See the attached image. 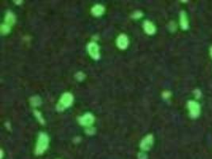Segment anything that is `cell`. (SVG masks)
<instances>
[{"mask_svg":"<svg viewBox=\"0 0 212 159\" xmlns=\"http://www.w3.org/2000/svg\"><path fill=\"white\" fill-rule=\"evenodd\" d=\"M41 99L38 96H34L30 99V103L33 107H37L41 104Z\"/></svg>","mask_w":212,"mask_h":159,"instance_id":"cell-12","label":"cell"},{"mask_svg":"<svg viewBox=\"0 0 212 159\" xmlns=\"http://www.w3.org/2000/svg\"><path fill=\"white\" fill-rule=\"evenodd\" d=\"M14 3H16V4H21L22 2V1H19V2L18 1H14Z\"/></svg>","mask_w":212,"mask_h":159,"instance_id":"cell-20","label":"cell"},{"mask_svg":"<svg viewBox=\"0 0 212 159\" xmlns=\"http://www.w3.org/2000/svg\"><path fill=\"white\" fill-rule=\"evenodd\" d=\"M116 43H117V46L120 49H126L129 45V39L126 34H120L117 38Z\"/></svg>","mask_w":212,"mask_h":159,"instance_id":"cell-7","label":"cell"},{"mask_svg":"<svg viewBox=\"0 0 212 159\" xmlns=\"http://www.w3.org/2000/svg\"><path fill=\"white\" fill-rule=\"evenodd\" d=\"M34 115H36V117H37V119H38V121H39V122H41V123H42V124H44V123H45V120H44V119H43L42 115H41V114L40 113L39 111H34Z\"/></svg>","mask_w":212,"mask_h":159,"instance_id":"cell-14","label":"cell"},{"mask_svg":"<svg viewBox=\"0 0 212 159\" xmlns=\"http://www.w3.org/2000/svg\"><path fill=\"white\" fill-rule=\"evenodd\" d=\"M94 121H95V117L91 113H86L83 116L79 117L78 119L79 124L84 127H91L93 124Z\"/></svg>","mask_w":212,"mask_h":159,"instance_id":"cell-5","label":"cell"},{"mask_svg":"<svg viewBox=\"0 0 212 159\" xmlns=\"http://www.w3.org/2000/svg\"><path fill=\"white\" fill-rule=\"evenodd\" d=\"M76 77H77V79H78L79 80H82L84 77V74H83L82 72H78V73L77 74Z\"/></svg>","mask_w":212,"mask_h":159,"instance_id":"cell-17","label":"cell"},{"mask_svg":"<svg viewBox=\"0 0 212 159\" xmlns=\"http://www.w3.org/2000/svg\"><path fill=\"white\" fill-rule=\"evenodd\" d=\"M105 11L104 6L100 5V4H96L91 8V14H93L95 17H99L101 16Z\"/></svg>","mask_w":212,"mask_h":159,"instance_id":"cell-11","label":"cell"},{"mask_svg":"<svg viewBox=\"0 0 212 159\" xmlns=\"http://www.w3.org/2000/svg\"><path fill=\"white\" fill-rule=\"evenodd\" d=\"M49 143V139L48 136L45 133H40L37 139V144L35 147V153L37 155L42 154L45 152L48 146Z\"/></svg>","mask_w":212,"mask_h":159,"instance_id":"cell-1","label":"cell"},{"mask_svg":"<svg viewBox=\"0 0 212 159\" xmlns=\"http://www.w3.org/2000/svg\"><path fill=\"white\" fill-rule=\"evenodd\" d=\"M10 31H11V27H9L4 24L1 26V32L3 34H7Z\"/></svg>","mask_w":212,"mask_h":159,"instance_id":"cell-13","label":"cell"},{"mask_svg":"<svg viewBox=\"0 0 212 159\" xmlns=\"http://www.w3.org/2000/svg\"><path fill=\"white\" fill-rule=\"evenodd\" d=\"M73 100V96L70 92H65L60 98L57 104V109L59 111H64L72 104Z\"/></svg>","mask_w":212,"mask_h":159,"instance_id":"cell-2","label":"cell"},{"mask_svg":"<svg viewBox=\"0 0 212 159\" xmlns=\"http://www.w3.org/2000/svg\"><path fill=\"white\" fill-rule=\"evenodd\" d=\"M180 25L184 30H187L189 26L188 18H187V14L184 11H181L180 14Z\"/></svg>","mask_w":212,"mask_h":159,"instance_id":"cell-8","label":"cell"},{"mask_svg":"<svg viewBox=\"0 0 212 159\" xmlns=\"http://www.w3.org/2000/svg\"><path fill=\"white\" fill-rule=\"evenodd\" d=\"M15 23V16L14 14L11 11H8L6 14L5 16V19H4V25L9 26V27H11Z\"/></svg>","mask_w":212,"mask_h":159,"instance_id":"cell-10","label":"cell"},{"mask_svg":"<svg viewBox=\"0 0 212 159\" xmlns=\"http://www.w3.org/2000/svg\"><path fill=\"white\" fill-rule=\"evenodd\" d=\"M187 108L189 110L190 116L193 119L197 118L200 115V106L197 102L190 100L187 103Z\"/></svg>","mask_w":212,"mask_h":159,"instance_id":"cell-3","label":"cell"},{"mask_svg":"<svg viewBox=\"0 0 212 159\" xmlns=\"http://www.w3.org/2000/svg\"><path fill=\"white\" fill-rule=\"evenodd\" d=\"M171 96V93H170L169 91H164L163 92V97L165 98V99H168Z\"/></svg>","mask_w":212,"mask_h":159,"instance_id":"cell-18","label":"cell"},{"mask_svg":"<svg viewBox=\"0 0 212 159\" xmlns=\"http://www.w3.org/2000/svg\"><path fill=\"white\" fill-rule=\"evenodd\" d=\"M210 55H211V57L212 58V46L210 49Z\"/></svg>","mask_w":212,"mask_h":159,"instance_id":"cell-19","label":"cell"},{"mask_svg":"<svg viewBox=\"0 0 212 159\" xmlns=\"http://www.w3.org/2000/svg\"><path fill=\"white\" fill-rule=\"evenodd\" d=\"M88 52L91 57H92L94 60H99L100 57V53H99V47L95 42H91L87 46Z\"/></svg>","mask_w":212,"mask_h":159,"instance_id":"cell-4","label":"cell"},{"mask_svg":"<svg viewBox=\"0 0 212 159\" xmlns=\"http://www.w3.org/2000/svg\"><path fill=\"white\" fill-rule=\"evenodd\" d=\"M142 17V13L139 11H137L132 14V18H135V19H138V18H140Z\"/></svg>","mask_w":212,"mask_h":159,"instance_id":"cell-15","label":"cell"},{"mask_svg":"<svg viewBox=\"0 0 212 159\" xmlns=\"http://www.w3.org/2000/svg\"><path fill=\"white\" fill-rule=\"evenodd\" d=\"M143 28H144L145 32L149 35H153L155 34L156 27L153 23L150 21H145L143 24Z\"/></svg>","mask_w":212,"mask_h":159,"instance_id":"cell-9","label":"cell"},{"mask_svg":"<svg viewBox=\"0 0 212 159\" xmlns=\"http://www.w3.org/2000/svg\"><path fill=\"white\" fill-rule=\"evenodd\" d=\"M194 95H195L196 98H199L201 96V91L199 89H195V91H194Z\"/></svg>","mask_w":212,"mask_h":159,"instance_id":"cell-16","label":"cell"},{"mask_svg":"<svg viewBox=\"0 0 212 159\" xmlns=\"http://www.w3.org/2000/svg\"><path fill=\"white\" fill-rule=\"evenodd\" d=\"M153 141H154V139H153V134H148L141 140V143H140V147L143 151H149L153 146Z\"/></svg>","mask_w":212,"mask_h":159,"instance_id":"cell-6","label":"cell"}]
</instances>
